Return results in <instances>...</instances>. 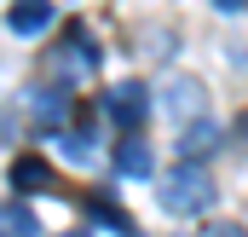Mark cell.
<instances>
[{
    "label": "cell",
    "instance_id": "1",
    "mask_svg": "<svg viewBox=\"0 0 248 237\" xmlns=\"http://www.w3.org/2000/svg\"><path fill=\"white\" fill-rule=\"evenodd\" d=\"M156 191H162V208L168 214H208L214 208V179H208V168H196V162L168 168Z\"/></svg>",
    "mask_w": 248,
    "mask_h": 237
},
{
    "label": "cell",
    "instance_id": "2",
    "mask_svg": "<svg viewBox=\"0 0 248 237\" xmlns=\"http://www.w3.org/2000/svg\"><path fill=\"white\" fill-rule=\"evenodd\" d=\"M162 110H168L173 121H202L208 116V87L190 81V75H173V81L162 87Z\"/></svg>",
    "mask_w": 248,
    "mask_h": 237
},
{
    "label": "cell",
    "instance_id": "3",
    "mask_svg": "<svg viewBox=\"0 0 248 237\" xmlns=\"http://www.w3.org/2000/svg\"><path fill=\"white\" fill-rule=\"evenodd\" d=\"M46 23H52V0H12V12H6L12 35H41Z\"/></svg>",
    "mask_w": 248,
    "mask_h": 237
},
{
    "label": "cell",
    "instance_id": "4",
    "mask_svg": "<svg viewBox=\"0 0 248 237\" xmlns=\"http://www.w3.org/2000/svg\"><path fill=\"white\" fill-rule=\"evenodd\" d=\"M23 104L35 110V121H41V127H63V121H69V99H63V93H52V87L23 93Z\"/></svg>",
    "mask_w": 248,
    "mask_h": 237
},
{
    "label": "cell",
    "instance_id": "5",
    "mask_svg": "<svg viewBox=\"0 0 248 237\" xmlns=\"http://www.w3.org/2000/svg\"><path fill=\"white\" fill-rule=\"evenodd\" d=\"M116 168H122L127 179H144V174H150V145H144L139 133H133V139H122V145H116Z\"/></svg>",
    "mask_w": 248,
    "mask_h": 237
},
{
    "label": "cell",
    "instance_id": "6",
    "mask_svg": "<svg viewBox=\"0 0 248 237\" xmlns=\"http://www.w3.org/2000/svg\"><path fill=\"white\" fill-rule=\"evenodd\" d=\"M87 64H93V47H87V41H75V47H58V52H52L58 81H81V75H87Z\"/></svg>",
    "mask_w": 248,
    "mask_h": 237
},
{
    "label": "cell",
    "instance_id": "7",
    "mask_svg": "<svg viewBox=\"0 0 248 237\" xmlns=\"http://www.w3.org/2000/svg\"><path fill=\"white\" fill-rule=\"evenodd\" d=\"M104 104H110V110H122V121L133 127V121L144 116V87H139V81H127V87H116V93H110Z\"/></svg>",
    "mask_w": 248,
    "mask_h": 237
},
{
    "label": "cell",
    "instance_id": "8",
    "mask_svg": "<svg viewBox=\"0 0 248 237\" xmlns=\"http://www.w3.org/2000/svg\"><path fill=\"white\" fill-rule=\"evenodd\" d=\"M0 237H41V226H35V214H29L23 203H12V208L0 214Z\"/></svg>",
    "mask_w": 248,
    "mask_h": 237
},
{
    "label": "cell",
    "instance_id": "9",
    "mask_svg": "<svg viewBox=\"0 0 248 237\" xmlns=\"http://www.w3.org/2000/svg\"><path fill=\"white\" fill-rule=\"evenodd\" d=\"M12 179H17V185H23V191H46V185H52V174H46V168H41V162H35V156H23V162H17V168H12Z\"/></svg>",
    "mask_w": 248,
    "mask_h": 237
},
{
    "label": "cell",
    "instance_id": "10",
    "mask_svg": "<svg viewBox=\"0 0 248 237\" xmlns=\"http://www.w3.org/2000/svg\"><path fill=\"white\" fill-rule=\"evenodd\" d=\"M63 156H75V162H93V156H98V145H93L87 133H63Z\"/></svg>",
    "mask_w": 248,
    "mask_h": 237
},
{
    "label": "cell",
    "instance_id": "11",
    "mask_svg": "<svg viewBox=\"0 0 248 237\" xmlns=\"http://www.w3.org/2000/svg\"><path fill=\"white\" fill-rule=\"evenodd\" d=\"M214 139H219V133H214V121H208V116L185 127V151H202V145H214Z\"/></svg>",
    "mask_w": 248,
    "mask_h": 237
},
{
    "label": "cell",
    "instance_id": "12",
    "mask_svg": "<svg viewBox=\"0 0 248 237\" xmlns=\"http://www.w3.org/2000/svg\"><path fill=\"white\" fill-rule=\"evenodd\" d=\"M87 208H93V220H98V226H127V220H122V208H110V203H98V197H93Z\"/></svg>",
    "mask_w": 248,
    "mask_h": 237
},
{
    "label": "cell",
    "instance_id": "13",
    "mask_svg": "<svg viewBox=\"0 0 248 237\" xmlns=\"http://www.w3.org/2000/svg\"><path fill=\"white\" fill-rule=\"evenodd\" d=\"M202 237H248L243 226H237V220H208V232Z\"/></svg>",
    "mask_w": 248,
    "mask_h": 237
},
{
    "label": "cell",
    "instance_id": "14",
    "mask_svg": "<svg viewBox=\"0 0 248 237\" xmlns=\"http://www.w3.org/2000/svg\"><path fill=\"white\" fill-rule=\"evenodd\" d=\"M214 6H225V12H237V6H243V0H214Z\"/></svg>",
    "mask_w": 248,
    "mask_h": 237
},
{
    "label": "cell",
    "instance_id": "15",
    "mask_svg": "<svg viewBox=\"0 0 248 237\" xmlns=\"http://www.w3.org/2000/svg\"><path fill=\"white\" fill-rule=\"evenodd\" d=\"M63 237H69V232H63ZM75 237H87V232H75Z\"/></svg>",
    "mask_w": 248,
    "mask_h": 237
}]
</instances>
